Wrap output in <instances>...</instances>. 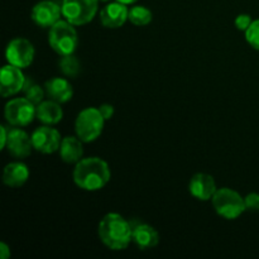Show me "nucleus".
<instances>
[{
    "instance_id": "1",
    "label": "nucleus",
    "mask_w": 259,
    "mask_h": 259,
    "mask_svg": "<svg viewBox=\"0 0 259 259\" xmlns=\"http://www.w3.org/2000/svg\"><path fill=\"white\" fill-rule=\"evenodd\" d=\"M73 182L85 191H99L108 185L111 179L109 164L100 157L82 158L73 168Z\"/></svg>"
},
{
    "instance_id": "2",
    "label": "nucleus",
    "mask_w": 259,
    "mask_h": 259,
    "mask_svg": "<svg viewBox=\"0 0 259 259\" xmlns=\"http://www.w3.org/2000/svg\"><path fill=\"white\" fill-rule=\"evenodd\" d=\"M98 234L103 244L111 250H123L133 242V227L116 212H109L100 220Z\"/></svg>"
},
{
    "instance_id": "3",
    "label": "nucleus",
    "mask_w": 259,
    "mask_h": 259,
    "mask_svg": "<svg viewBox=\"0 0 259 259\" xmlns=\"http://www.w3.org/2000/svg\"><path fill=\"white\" fill-rule=\"evenodd\" d=\"M76 25L71 24L68 20H58L50 28L48 43L57 55L66 56L75 53L78 46V35L75 29Z\"/></svg>"
},
{
    "instance_id": "4",
    "label": "nucleus",
    "mask_w": 259,
    "mask_h": 259,
    "mask_svg": "<svg viewBox=\"0 0 259 259\" xmlns=\"http://www.w3.org/2000/svg\"><path fill=\"white\" fill-rule=\"evenodd\" d=\"M212 207L219 217L227 220L238 219L247 210L244 197L229 187L218 189L211 199Z\"/></svg>"
},
{
    "instance_id": "5",
    "label": "nucleus",
    "mask_w": 259,
    "mask_h": 259,
    "mask_svg": "<svg viewBox=\"0 0 259 259\" xmlns=\"http://www.w3.org/2000/svg\"><path fill=\"white\" fill-rule=\"evenodd\" d=\"M99 108H86L78 113L75 121L76 136L83 143H91L101 136L105 124Z\"/></svg>"
},
{
    "instance_id": "6",
    "label": "nucleus",
    "mask_w": 259,
    "mask_h": 259,
    "mask_svg": "<svg viewBox=\"0 0 259 259\" xmlns=\"http://www.w3.org/2000/svg\"><path fill=\"white\" fill-rule=\"evenodd\" d=\"M62 17L71 24L85 25L95 18L99 9V0H63Z\"/></svg>"
},
{
    "instance_id": "7",
    "label": "nucleus",
    "mask_w": 259,
    "mask_h": 259,
    "mask_svg": "<svg viewBox=\"0 0 259 259\" xmlns=\"http://www.w3.org/2000/svg\"><path fill=\"white\" fill-rule=\"evenodd\" d=\"M37 106L27 98H15L7 103L4 116L8 124L12 126H27L34 120Z\"/></svg>"
},
{
    "instance_id": "8",
    "label": "nucleus",
    "mask_w": 259,
    "mask_h": 259,
    "mask_svg": "<svg viewBox=\"0 0 259 259\" xmlns=\"http://www.w3.org/2000/svg\"><path fill=\"white\" fill-rule=\"evenodd\" d=\"M34 46L25 38H14L10 40L5 50V58L8 63L19 68H27L34 60Z\"/></svg>"
},
{
    "instance_id": "9",
    "label": "nucleus",
    "mask_w": 259,
    "mask_h": 259,
    "mask_svg": "<svg viewBox=\"0 0 259 259\" xmlns=\"http://www.w3.org/2000/svg\"><path fill=\"white\" fill-rule=\"evenodd\" d=\"M33 148L43 154L55 153L61 147V134L52 125H43L32 133Z\"/></svg>"
},
{
    "instance_id": "10",
    "label": "nucleus",
    "mask_w": 259,
    "mask_h": 259,
    "mask_svg": "<svg viewBox=\"0 0 259 259\" xmlns=\"http://www.w3.org/2000/svg\"><path fill=\"white\" fill-rule=\"evenodd\" d=\"M25 80L27 77L23 73L22 68L8 63L2 68L0 73V95L3 98L17 95L24 89Z\"/></svg>"
},
{
    "instance_id": "11",
    "label": "nucleus",
    "mask_w": 259,
    "mask_h": 259,
    "mask_svg": "<svg viewBox=\"0 0 259 259\" xmlns=\"http://www.w3.org/2000/svg\"><path fill=\"white\" fill-rule=\"evenodd\" d=\"M5 149L14 158H27L34 149L33 148L32 137H29V134L25 131L20 129V126L9 129Z\"/></svg>"
},
{
    "instance_id": "12",
    "label": "nucleus",
    "mask_w": 259,
    "mask_h": 259,
    "mask_svg": "<svg viewBox=\"0 0 259 259\" xmlns=\"http://www.w3.org/2000/svg\"><path fill=\"white\" fill-rule=\"evenodd\" d=\"M61 15H62V8L57 3L51 0L37 3L30 13V18L34 24L40 28H51L58 20H61Z\"/></svg>"
},
{
    "instance_id": "13",
    "label": "nucleus",
    "mask_w": 259,
    "mask_h": 259,
    "mask_svg": "<svg viewBox=\"0 0 259 259\" xmlns=\"http://www.w3.org/2000/svg\"><path fill=\"white\" fill-rule=\"evenodd\" d=\"M129 9L125 4L119 2L109 3L101 9L100 22L101 24L109 29H118L123 27L128 20Z\"/></svg>"
},
{
    "instance_id": "14",
    "label": "nucleus",
    "mask_w": 259,
    "mask_h": 259,
    "mask_svg": "<svg viewBox=\"0 0 259 259\" xmlns=\"http://www.w3.org/2000/svg\"><path fill=\"white\" fill-rule=\"evenodd\" d=\"M189 191L195 199L200 201H207L211 200L215 192L218 191L217 182L211 175L200 174L194 175L189 182Z\"/></svg>"
},
{
    "instance_id": "15",
    "label": "nucleus",
    "mask_w": 259,
    "mask_h": 259,
    "mask_svg": "<svg viewBox=\"0 0 259 259\" xmlns=\"http://www.w3.org/2000/svg\"><path fill=\"white\" fill-rule=\"evenodd\" d=\"M45 90L48 98L60 104L68 103L73 96L72 85L63 77H52L46 81Z\"/></svg>"
},
{
    "instance_id": "16",
    "label": "nucleus",
    "mask_w": 259,
    "mask_h": 259,
    "mask_svg": "<svg viewBox=\"0 0 259 259\" xmlns=\"http://www.w3.org/2000/svg\"><path fill=\"white\" fill-rule=\"evenodd\" d=\"M58 152H60V157L63 162L68 164H76L82 159L83 142L77 136L65 137L62 138Z\"/></svg>"
},
{
    "instance_id": "17",
    "label": "nucleus",
    "mask_w": 259,
    "mask_h": 259,
    "mask_svg": "<svg viewBox=\"0 0 259 259\" xmlns=\"http://www.w3.org/2000/svg\"><path fill=\"white\" fill-rule=\"evenodd\" d=\"M35 118L43 123L45 125H55L58 124L63 118V110L61 108V104L52 100H43L38 104L35 109Z\"/></svg>"
},
{
    "instance_id": "18",
    "label": "nucleus",
    "mask_w": 259,
    "mask_h": 259,
    "mask_svg": "<svg viewBox=\"0 0 259 259\" xmlns=\"http://www.w3.org/2000/svg\"><path fill=\"white\" fill-rule=\"evenodd\" d=\"M29 179V169L23 162H10L3 171V182L9 187H22Z\"/></svg>"
},
{
    "instance_id": "19",
    "label": "nucleus",
    "mask_w": 259,
    "mask_h": 259,
    "mask_svg": "<svg viewBox=\"0 0 259 259\" xmlns=\"http://www.w3.org/2000/svg\"><path fill=\"white\" fill-rule=\"evenodd\" d=\"M133 242L139 249H152L158 245L159 234L152 225L139 224L133 228Z\"/></svg>"
},
{
    "instance_id": "20",
    "label": "nucleus",
    "mask_w": 259,
    "mask_h": 259,
    "mask_svg": "<svg viewBox=\"0 0 259 259\" xmlns=\"http://www.w3.org/2000/svg\"><path fill=\"white\" fill-rule=\"evenodd\" d=\"M152 19H153V14H152V12L148 8L142 7V5H136V7H132L129 9L128 20L132 24L137 25V27L148 25L152 22Z\"/></svg>"
},
{
    "instance_id": "21",
    "label": "nucleus",
    "mask_w": 259,
    "mask_h": 259,
    "mask_svg": "<svg viewBox=\"0 0 259 259\" xmlns=\"http://www.w3.org/2000/svg\"><path fill=\"white\" fill-rule=\"evenodd\" d=\"M58 67H60L61 72L67 77H76L81 70L80 61L73 53L72 55L61 56L60 61H58Z\"/></svg>"
},
{
    "instance_id": "22",
    "label": "nucleus",
    "mask_w": 259,
    "mask_h": 259,
    "mask_svg": "<svg viewBox=\"0 0 259 259\" xmlns=\"http://www.w3.org/2000/svg\"><path fill=\"white\" fill-rule=\"evenodd\" d=\"M23 91L25 94V98L29 101H32L35 106L45 100V96H47L45 88H40L39 85H37L34 81L29 80V78L25 80V85Z\"/></svg>"
},
{
    "instance_id": "23",
    "label": "nucleus",
    "mask_w": 259,
    "mask_h": 259,
    "mask_svg": "<svg viewBox=\"0 0 259 259\" xmlns=\"http://www.w3.org/2000/svg\"><path fill=\"white\" fill-rule=\"evenodd\" d=\"M245 39L249 43L250 47L259 51V19L253 20L252 24L245 30Z\"/></svg>"
},
{
    "instance_id": "24",
    "label": "nucleus",
    "mask_w": 259,
    "mask_h": 259,
    "mask_svg": "<svg viewBox=\"0 0 259 259\" xmlns=\"http://www.w3.org/2000/svg\"><path fill=\"white\" fill-rule=\"evenodd\" d=\"M245 207L249 211H259V194L257 192H250L244 197Z\"/></svg>"
},
{
    "instance_id": "25",
    "label": "nucleus",
    "mask_w": 259,
    "mask_h": 259,
    "mask_svg": "<svg viewBox=\"0 0 259 259\" xmlns=\"http://www.w3.org/2000/svg\"><path fill=\"white\" fill-rule=\"evenodd\" d=\"M252 22L253 20L249 14H239L235 18V27L242 30V32H245L249 28V25L252 24Z\"/></svg>"
},
{
    "instance_id": "26",
    "label": "nucleus",
    "mask_w": 259,
    "mask_h": 259,
    "mask_svg": "<svg viewBox=\"0 0 259 259\" xmlns=\"http://www.w3.org/2000/svg\"><path fill=\"white\" fill-rule=\"evenodd\" d=\"M99 110H100L101 115L104 116L105 120H110L114 116V113H115V109L111 104H103V105L99 106Z\"/></svg>"
},
{
    "instance_id": "27",
    "label": "nucleus",
    "mask_w": 259,
    "mask_h": 259,
    "mask_svg": "<svg viewBox=\"0 0 259 259\" xmlns=\"http://www.w3.org/2000/svg\"><path fill=\"white\" fill-rule=\"evenodd\" d=\"M0 132H2V138H0V149H5L8 141V133H9V129L5 125L0 126Z\"/></svg>"
},
{
    "instance_id": "28",
    "label": "nucleus",
    "mask_w": 259,
    "mask_h": 259,
    "mask_svg": "<svg viewBox=\"0 0 259 259\" xmlns=\"http://www.w3.org/2000/svg\"><path fill=\"white\" fill-rule=\"evenodd\" d=\"M10 257V248L7 243L2 242L0 243V258L8 259Z\"/></svg>"
},
{
    "instance_id": "29",
    "label": "nucleus",
    "mask_w": 259,
    "mask_h": 259,
    "mask_svg": "<svg viewBox=\"0 0 259 259\" xmlns=\"http://www.w3.org/2000/svg\"><path fill=\"white\" fill-rule=\"evenodd\" d=\"M116 2L123 3V4H125V5H129V4H134V3L138 2V0H116Z\"/></svg>"
},
{
    "instance_id": "30",
    "label": "nucleus",
    "mask_w": 259,
    "mask_h": 259,
    "mask_svg": "<svg viewBox=\"0 0 259 259\" xmlns=\"http://www.w3.org/2000/svg\"><path fill=\"white\" fill-rule=\"evenodd\" d=\"M99 2H103V3H109L110 0H99Z\"/></svg>"
}]
</instances>
